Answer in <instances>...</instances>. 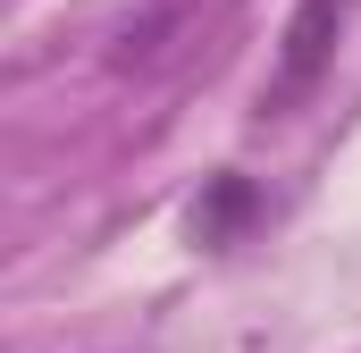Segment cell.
<instances>
[{"label":"cell","mask_w":361,"mask_h":353,"mask_svg":"<svg viewBox=\"0 0 361 353\" xmlns=\"http://www.w3.org/2000/svg\"><path fill=\"white\" fill-rule=\"evenodd\" d=\"M235 17H244V0H126V17L109 25V76L177 85L202 59H219Z\"/></svg>","instance_id":"6da1fadb"},{"label":"cell","mask_w":361,"mask_h":353,"mask_svg":"<svg viewBox=\"0 0 361 353\" xmlns=\"http://www.w3.org/2000/svg\"><path fill=\"white\" fill-rule=\"evenodd\" d=\"M353 8H361V0H302V8L286 17V34H277V68H269V85H261V109H269V118L302 109V101L319 92V76L336 68V42H345Z\"/></svg>","instance_id":"7a4b0ae2"},{"label":"cell","mask_w":361,"mask_h":353,"mask_svg":"<svg viewBox=\"0 0 361 353\" xmlns=\"http://www.w3.org/2000/svg\"><path fill=\"white\" fill-rule=\"evenodd\" d=\"M244 210H252V185H244V176H219L210 202H193V236H202V244H227V227H235Z\"/></svg>","instance_id":"3957f363"}]
</instances>
